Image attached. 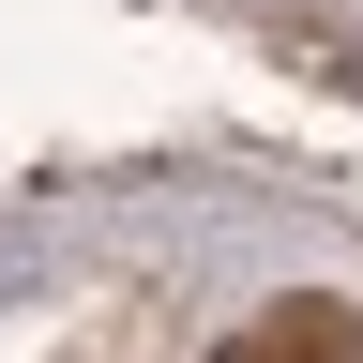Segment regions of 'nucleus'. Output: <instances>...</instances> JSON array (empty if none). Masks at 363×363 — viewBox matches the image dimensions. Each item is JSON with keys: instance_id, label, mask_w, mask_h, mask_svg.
<instances>
[{"instance_id": "f257e3e1", "label": "nucleus", "mask_w": 363, "mask_h": 363, "mask_svg": "<svg viewBox=\"0 0 363 363\" xmlns=\"http://www.w3.org/2000/svg\"><path fill=\"white\" fill-rule=\"evenodd\" d=\"M212 363H363V318L348 303H272L257 333H227Z\"/></svg>"}]
</instances>
